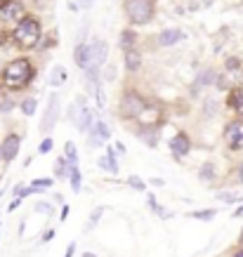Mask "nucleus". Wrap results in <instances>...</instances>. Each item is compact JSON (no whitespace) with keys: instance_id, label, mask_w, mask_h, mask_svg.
Here are the masks:
<instances>
[{"instance_id":"obj_8","label":"nucleus","mask_w":243,"mask_h":257,"mask_svg":"<svg viewBox=\"0 0 243 257\" xmlns=\"http://www.w3.org/2000/svg\"><path fill=\"white\" fill-rule=\"evenodd\" d=\"M161 120H163V109L154 101H147V106L140 111V116L135 118L137 125H151V127H158Z\"/></svg>"},{"instance_id":"obj_43","label":"nucleus","mask_w":243,"mask_h":257,"mask_svg":"<svg viewBox=\"0 0 243 257\" xmlns=\"http://www.w3.org/2000/svg\"><path fill=\"white\" fill-rule=\"evenodd\" d=\"M10 3H12V0H0V12H3V10H5V8H8Z\"/></svg>"},{"instance_id":"obj_17","label":"nucleus","mask_w":243,"mask_h":257,"mask_svg":"<svg viewBox=\"0 0 243 257\" xmlns=\"http://www.w3.org/2000/svg\"><path fill=\"white\" fill-rule=\"evenodd\" d=\"M118 47H120L123 52L137 47V31H135V26H128V29L120 31V36H118Z\"/></svg>"},{"instance_id":"obj_42","label":"nucleus","mask_w":243,"mask_h":257,"mask_svg":"<svg viewBox=\"0 0 243 257\" xmlns=\"http://www.w3.org/2000/svg\"><path fill=\"white\" fill-rule=\"evenodd\" d=\"M116 151H118V154H126V147H123L120 142H116Z\"/></svg>"},{"instance_id":"obj_24","label":"nucleus","mask_w":243,"mask_h":257,"mask_svg":"<svg viewBox=\"0 0 243 257\" xmlns=\"http://www.w3.org/2000/svg\"><path fill=\"white\" fill-rule=\"evenodd\" d=\"M36 109H38V99H36V97H26V99L19 101V111H22L26 118H31L33 113H36Z\"/></svg>"},{"instance_id":"obj_44","label":"nucleus","mask_w":243,"mask_h":257,"mask_svg":"<svg viewBox=\"0 0 243 257\" xmlns=\"http://www.w3.org/2000/svg\"><path fill=\"white\" fill-rule=\"evenodd\" d=\"M234 217H243V208H238V210L234 212Z\"/></svg>"},{"instance_id":"obj_41","label":"nucleus","mask_w":243,"mask_h":257,"mask_svg":"<svg viewBox=\"0 0 243 257\" xmlns=\"http://www.w3.org/2000/svg\"><path fill=\"white\" fill-rule=\"evenodd\" d=\"M52 236H55V231H52V229H47V234L43 236V241H50V238H52Z\"/></svg>"},{"instance_id":"obj_34","label":"nucleus","mask_w":243,"mask_h":257,"mask_svg":"<svg viewBox=\"0 0 243 257\" xmlns=\"http://www.w3.org/2000/svg\"><path fill=\"white\" fill-rule=\"evenodd\" d=\"M128 184H130V187H135V189H140V191H144V189H147V184H144V182H142V179L137 177V175L128 179Z\"/></svg>"},{"instance_id":"obj_11","label":"nucleus","mask_w":243,"mask_h":257,"mask_svg":"<svg viewBox=\"0 0 243 257\" xmlns=\"http://www.w3.org/2000/svg\"><path fill=\"white\" fill-rule=\"evenodd\" d=\"M189 151H191V137L187 133H177L170 140V154H173L177 161H182L184 156H189Z\"/></svg>"},{"instance_id":"obj_19","label":"nucleus","mask_w":243,"mask_h":257,"mask_svg":"<svg viewBox=\"0 0 243 257\" xmlns=\"http://www.w3.org/2000/svg\"><path fill=\"white\" fill-rule=\"evenodd\" d=\"M99 168L109 170L111 175H118V161H116V149H106V156L99 158Z\"/></svg>"},{"instance_id":"obj_13","label":"nucleus","mask_w":243,"mask_h":257,"mask_svg":"<svg viewBox=\"0 0 243 257\" xmlns=\"http://www.w3.org/2000/svg\"><path fill=\"white\" fill-rule=\"evenodd\" d=\"M90 135H92V137H90V147H102L104 142L111 137V130H109V125L104 123L102 118H97L94 125L90 127Z\"/></svg>"},{"instance_id":"obj_27","label":"nucleus","mask_w":243,"mask_h":257,"mask_svg":"<svg viewBox=\"0 0 243 257\" xmlns=\"http://www.w3.org/2000/svg\"><path fill=\"white\" fill-rule=\"evenodd\" d=\"M217 215V210H212V208H205V210H196V212H189V217L191 219H201V222H208Z\"/></svg>"},{"instance_id":"obj_26","label":"nucleus","mask_w":243,"mask_h":257,"mask_svg":"<svg viewBox=\"0 0 243 257\" xmlns=\"http://www.w3.org/2000/svg\"><path fill=\"white\" fill-rule=\"evenodd\" d=\"M64 156H66V161H69L71 168L78 165V149H76L73 142H66V144H64Z\"/></svg>"},{"instance_id":"obj_10","label":"nucleus","mask_w":243,"mask_h":257,"mask_svg":"<svg viewBox=\"0 0 243 257\" xmlns=\"http://www.w3.org/2000/svg\"><path fill=\"white\" fill-rule=\"evenodd\" d=\"M106 57H109V45L104 43V40H90V66L94 69H102L104 64H106ZM87 66V69H90Z\"/></svg>"},{"instance_id":"obj_1","label":"nucleus","mask_w":243,"mask_h":257,"mask_svg":"<svg viewBox=\"0 0 243 257\" xmlns=\"http://www.w3.org/2000/svg\"><path fill=\"white\" fill-rule=\"evenodd\" d=\"M33 80H36V64L31 62V57H15L3 66L0 83L8 92H22V90L33 85Z\"/></svg>"},{"instance_id":"obj_2","label":"nucleus","mask_w":243,"mask_h":257,"mask_svg":"<svg viewBox=\"0 0 243 257\" xmlns=\"http://www.w3.org/2000/svg\"><path fill=\"white\" fill-rule=\"evenodd\" d=\"M10 40H12V45H15L17 50H22V52L38 50L40 40H43V22H40L36 15H29V12H26V15L12 26Z\"/></svg>"},{"instance_id":"obj_23","label":"nucleus","mask_w":243,"mask_h":257,"mask_svg":"<svg viewBox=\"0 0 243 257\" xmlns=\"http://www.w3.org/2000/svg\"><path fill=\"white\" fill-rule=\"evenodd\" d=\"M69 172H71V165H69V161H66V156H59L55 161V177L57 179H66L69 177Z\"/></svg>"},{"instance_id":"obj_40","label":"nucleus","mask_w":243,"mask_h":257,"mask_svg":"<svg viewBox=\"0 0 243 257\" xmlns=\"http://www.w3.org/2000/svg\"><path fill=\"white\" fill-rule=\"evenodd\" d=\"M92 3H94V0H83V3H80V8H92Z\"/></svg>"},{"instance_id":"obj_37","label":"nucleus","mask_w":243,"mask_h":257,"mask_svg":"<svg viewBox=\"0 0 243 257\" xmlns=\"http://www.w3.org/2000/svg\"><path fill=\"white\" fill-rule=\"evenodd\" d=\"M238 66H241V62H238V59H229V62H227V69H238Z\"/></svg>"},{"instance_id":"obj_9","label":"nucleus","mask_w":243,"mask_h":257,"mask_svg":"<svg viewBox=\"0 0 243 257\" xmlns=\"http://www.w3.org/2000/svg\"><path fill=\"white\" fill-rule=\"evenodd\" d=\"M19 149H22V137L17 133H10L3 137L0 142V151H3V161L5 163H12L17 156H19Z\"/></svg>"},{"instance_id":"obj_32","label":"nucleus","mask_w":243,"mask_h":257,"mask_svg":"<svg viewBox=\"0 0 243 257\" xmlns=\"http://www.w3.org/2000/svg\"><path fill=\"white\" fill-rule=\"evenodd\" d=\"M217 198L224 203H236V201H243V196H236V194H217Z\"/></svg>"},{"instance_id":"obj_25","label":"nucleus","mask_w":243,"mask_h":257,"mask_svg":"<svg viewBox=\"0 0 243 257\" xmlns=\"http://www.w3.org/2000/svg\"><path fill=\"white\" fill-rule=\"evenodd\" d=\"M66 83V69L64 66H55L52 69V73H50V85L52 87H59Z\"/></svg>"},{"instance_id":"obj_49","label":"nucleus","mask_w":243,"mask_h":257,"mask_svg":"<svg viewBox=\"0 0 243 257\" xmlns=\"http://www.w3.org/2000/svg\"><path fill=\"white\" fill-rule=\"evenodd\" d=\"M241 243H243V229H241Z\"/></svg>"},{"instance_id":"obj_7","label":"nucleus","mask_w":243,"mask_h":257,"mask_svg":"<svg viewBox=\"0 0 243 257\" xmlns=\"http://www.w3.org/2000/svg\"><path fill=\"white\" fill-rule=\"evenodd\" d=\"M222 137H224V144H227L231 151H241L243 149V118L229 120Z\"/></svg>"},{"instance_id":"obj_31","label":"nucleus","mask_w":243,"mask_h":257,"mask_svg":"<svg viewBox=\"0 0 243 257\" xmlns=\"http://www.w3.org/2000/svg\"><path fill=\"white\" fill-rule=\"evenodd\" d=\"M36 210L43 212V215H52V205H50V203H45V201H38V203H36Z\"/></svg>"},{"instance_id":"obj_29","label":"nucleus","mask_w":243,"mask_h":257,"mask_svg":"<svg viewBox=\"0 0 243 257\" xmlns=\"http://www.w3.org/2000/svg\"><path fill=\"white\" fill-rule=\"evenodd\" d=\"M33 191L36 194H40V191H45V189H50L52 187V179H33Z\"/></svg>"},{"instance_id":"obj_20","label":"nucleus","mask_w":243,"mask_h":257,"mask_svg":"<svg viewBox=\"0 0 243 257\" xmlns=\"http://www.w3.org/2000/svg\"><path fill=\"white\" fill-rule=\"evenodd\" d=\"M229 109H234L236 113H243V87H234L227 97Z\"/></svg>"},{"instance_id":"obj_39","label":"nucleus","mask_w":243,"mask_h":257,"mask_svg":"<svg viewBox=\"0 0 243 257\" xmlns=\"http://www.w3.org/2000/svg\"><path fill=\"white\" fill-rule=\"evenodd\" d=\"M236 179H238V182L243 184V163L238 165V170H236Z\"/></svg>"},{"instance_id":"obj_35","label":"nucleus","mask_w":243,"mask_h":257,"mask_svg":"<svg viewBox=\"0 0 243 257\" xmlns=\"http://www.w3.org/2000/svg\"><path fill=\"white\" fill-rule=\"evenodd\" d=\"M102 210H104V208H97V210H92V215H90V226H92L97 219L102 217Z\"/></svg>"},{"instance_id":"obj_47","label":"nucleus","mask_w":243,"mask_h":257,"mask_svg":"<svg viewBox=\"0 0 243 257\" xmlns=\"http://www.w3.org/2000/svg\"><path fill=\"white\" fill-rule=\"evenodd\" d=\"M0 99H3V83H0Z\"/></svg>"},{"instance_id":"obj_28","label":"nucleus","mask_w":243,"mask_h":257,"mask_svg":"<svg viewBox=\"0 0 243 257\" xmlns=\"http://www.w3.org/2000/svg\"><path fill=\"white\" fill-rule=\"evenodd\" d=\"M198 175H201V182H205V184H208V182H215V165L205 163L203 168H201V172H198Z\"/></svg>"},{"instance_id":"obj_5","label":"nucleus","mask_w":243,"mask_h":257,"mask_svg":"<svg viewBox=\"0 0 243 257\" xmlns=\"http://www.w3.org/2000/svg\"><path fill=\"white\" fill-rule=\"evenodd\" d=\"M59 111H62V106H59V94L52 92L50 97H47L45 113H43V120H40V133L43 135L52 133V127H55L57 120H59Z\"/></svg>"},{"instance_id":"obj_36","label":"nucleus","mask_w":243,"mask_h":257,"mask_svg":"<svg viewBox=\"0 0 243 257\" xmlns=\"http://www.w3.org/2000/svg\"><path fill=\"white\" fill-rule=\"evenodd\" d=\"M73 252H76V243L71 241L69 245H66V252H64V257H73Z\"/></svg>"},{"instance_id":"obj_48","label":"nucleus","mask_w":243,"mask_h":257,"mask_svg":"<svg viewBox=\"0 0 243 257\" xmlns=\"http://www.w3.org/2000/svg\"><path fill=\"white\" fill-rule=\"evenodd\" d=\"M0 163H3V151H0Z\"/></svg>"},{"instance_id":"obj_22","label":"nucleus","mask_w":243,"mask_h":257,"mask_svg":"<svg viewBox=\"0 0 243 257\" xmlns=\"http://www.w3.org/2000/svg\"><path fill=\"white\" fill-rule=\"evenodd\" d=\"M69 182H71V189H73V194H80V187H83V172H80L78 165H73V168H71Z\"/></svg>"},{"instance_id":"obj_38","label":"nucleus","mask_w":243,"mask_h":257,"mask_svg":"<svg viewBox=\"0 0 243 257\" xmlns=\"http://www.w3.org/2000/svg\"><path fill=\"white\" fill-rule=\"evenodd\" d=\"M66 217H69V205H64V208H62V215H59V219H62V222H66Z\"/></svg>"},{"instance_id":"obj_16","label":"nucleus","mask_w":243,"mask_h":257,"mask_svg":"<svg viewBox=\"0 0 243 257\" xmlns=\"http://www.w3.org/2000/svg\"><path fill=\"white\" fill-rule=\"evenodd\" d=\"M137 137H140L147 147L156 149L158 147V127H151V125H137Z\"/></svg>"},{"instance_id":"obj_6","label":"nucleus","mask_w":243,"mask_h":257,"mask_svg":"<svg viewBox=\"0 0 243 257\" xmlns=\"http://www.w3.org/2000/svg\"><path fill=\"white\" fill-rule=\"evenodd\" d=\"M76 111H78V118H76V127H78L80 133H90V127L94 125V120H97V113H94L90 106H87V101H85V97L83 94H78L76 97Z\"/></svg>"},{"instance_id":"obj_12","label":"nucleus","mask_w":243,"mask_h":257,"mask_svg":"<svg viewBox=\"0 0 243 257\" xmlns=\"http://www.w3.org/2000/svg\"><path fill=\"white\" fill-rule=\"evenodd\" d=\"M184 40V31L177 29V26H170V29H163V31L156 36V45L158 47H173L177 43Z\"/></svg>"},{"instance_id":"obj_45","label":"nucleus","mask_w":243,"mask_h":257,"mask_svg":"<svg viewBox=\"0 0 243 257\" xmlns=\"http://www.w3.org/2000/svg\"><path fill=\"white\" fill-rule=\"evenodd\" d=\"M234 257H243V250H236V252H234Z\"/></svg>"},{"instance_id":"obj_15","label":"nucleus","mask_w":243,"mask_h":257,"mask_svg":"<svg viewBox=\"0 0 243 257\" xmlns=\"http://www.w3.org/2000/svg\"><path fill=\"white\" fill-rule=\"evenodd\" d=\"M73 62L80 71H87L90 66V43H76L73 47Z\"/></svg>"},{"instance_id":"obj_18","label":"nucleus","mask_w":243,"mask_h":257,"mask_svg":"<svg viewBox=\"0 0 243 257\" xmlns=\"http://www.w3.org/2000/svg\"><path fill=\"white\" fill-rule=\"evenodd\" d=\"M123 55H126V71L128 73H137L142 69V52L137 47H133V50L123 52Z\"/></svg>"},{"instance_id":"obj_30","label":"nucleus","mask_w":243,"mask_h":257,"mask_svg":"<svg viewBox=\"0 0 243 257\" xmlns=\"http://www.w3.org/2000/svg\"><path fill=\"white\" fill-rule=\"evenodd\" d=\"M55 149V142H52V137H45V140L38 144V154H50Z\"/></svg>"},{"instance_id":"obj_3","label":"nucleus","mask_w":243,"mask_h":257,"mask_svg":"<svg viewBox=\"0 0 243 257\" xmlns=\"http://www.w3.org/2000/svg\"><path fill=\"white\" fill-rule=\"evenodd\" d=\"M123 12L128 24L137 26H149L156 17V0H123Z\"/></svg>"},{"instance_id":"obj_21","label":"nucleus","mask_w":243,"mask_h":257,"mask_svg":"<svg viewBox=\"0 0 243 257\" xmlns=\"http://www.w3.org/2000/svg\"><path fill=\"white\" fill-rule=\"evenodd\" d=\"M217 80V76H215V71L212 69H203L201 73L196 76V90L198 87H208V85H212Z\"/></svg>"},{"instance_id":"obj_4","label":"nucleus","mask_w":243,"mask_h":257,"mask_svg":"<svg viewBox=\"0 0 243 257\" xmlns=\"http://www.w3.org/2000/svg\"><path fill=\"white\" fill-rule=\"evenodd\" d=\"M144 106H147L144 94L133 90V87H128V90H123L120 99H118V116L123 118V120H135Z\"/></svg>"},{"instance_id":"obj_46","label":"nucleus","mask_w":243,"mask_h":257,"mask_svg":"<svg viewBox=\"0 0 243 257\" xmlns=\"http://www.w3.org/2000/svg\"><path fill=\"white\" fill-rule=\"evenodd\" d=\"M83 257H97L94 252H83Z\"/></svg>"},{"instance_id":"obj_33","label":"nucleus","mask_w":243,"mask_h":257,"mask_svg":"<svg viewBox=\"0 0 243 257\" xmlns=\"http://www.w3.org/2000/svg\"><path fill=\"white\" fill-rule=\"evenodd\" d=\"M12 109H15V101L10 99V97H3V99H0V111L8 113V111H12Z\"/></svg>"},{"instance_id":"obj_14","label":"nucleus","mask_w":243,"mask_h":257,"mask_svg":"<svg viewBox=\"0 0 243 257\" xmlns=\"http://www.w3.org/2000/svg\"><path fill=\"white\" fill-rule=\"evenodd\" d=\"M0 15H3V22H8V24H12V26H15V24L19 22L24 15H26V10H24L22 0H12V3H10L8 8L0 12Z\"/></svg>"}]
</instances>
